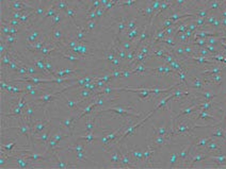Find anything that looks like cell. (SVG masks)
I'll return each mask as SVG.
<instances>
[{"label": "cell", "instance_id": "obj_45", "mask_svg": "<svg viewBox=\"0 0 226 169\" xmlns=\"http://www.w3.org/2000/svg\"><path fill=\"white\" fill-rule=\"evenodd\" d=\"M171 1H173V0H171Z\"/></svg>", "mask_w": 226, "mask_h": 169}, {"label": "cell", "instance_id": "obj_1", "mask_svg": "<svg viewBox=\"0 0 226 169\" xmlns=\"http://www.w3.org/2000/svg\"><path fill=\"white\" fill-rule=\"evenodd\" d=\"M155 112H156V110H155V108H154V110L151 111V112L147 113V114H146V116H145V117H143V118L141 119L140 121L136 122V123H132V124H131V126H129L127 129H125V131L122 133V135H121V137L117 139V141H115V144H114V145H118V144H122L123 141H124L125 139H126L127 137L129 136V135L133 134V133L136 132V130L139 128V127L143 126V124H144V122H145V121H147V119H149V118H151V115H153Z\"/></svg>", "mask_w": 226, "mask_h": 169}, {"label": "cell", "instance_id": "obj_3", "mask_svg": "<svg viewBox=\"0 0 226 169\" xmlns=\"http://www.w3.org/2000/svg\"><path fill=\"white\" fill-rule=\"evenodd\" d=\"M50 162L52 163V167L56 168H61V169H65V168H77L78 165L76 164H71L69 162H66L64 160H62L59 155V151H56V152L51 153L50 156L48 157L47 162Z\"/></svg>", "mask_w": 226, "mask_h": 169}, {"label": "cell", "instance_id": "obj_20", "mask_svg": "<svg viewBox=\"0 0 226 169\" xmlns=\"http://www.w3.org/2000/svg\"><path fill=\"white\" fill-rule=\"evenodd\" d=\"M56 52H57L58 54L61 55V57H63V59L68 60V61H71V63H74V64H77L78 62H80V61H81V60H83V59H82V57H78V55L73 54V53L63 52V51H56Z\"/></svg>", "mask_w": 226, "mask_h": 169}, {"label": "cell", "instance_id": "obj_35", "mask_svg": "<svg viewBox=\"0 0 226 169\" xmlns=\"http://www.w3.org/2000/svg\"><path fill=\"white\" fill-rule=\"evenodd\" d=\"M96 19V10H90L86 12V21L89 20H95Z\"/></svg>", "mask_w": 226, "mask_h": 169}, {"label": "cell", "instance_id": "obj_22", "mask_svg": "<svg viewBox=\"0 0 226 169\" xmlns=\"http://www.w3.org/2000/svg\"><path fill=\"white\" fill-rule=\"evenodd\" d=\"M195 95L197 97L203 98V101H212L216 97V95L210 90H202L200 93H195Z\"/></svg>", "mask_w": 226, "mask_h": 169}, {"label": "cell", "instance_id": "obj_12", "mask_svg": "<svg viewBox=\"0 0 226 169\" xmlns=\"http://www.w3.org/2000/svg\"><path fill=\"white\" fill-rule=\"evenodd\" d=\"M121 149L120 147L117 148H114L111 150V157H110V163L112 164V167L114 168H118V165H120L121 162Z\"/></svg>", "mask_w": 226, "mask_h": 169}, {"label": "cell", "instance_id": "obj_39", "mask_svg": "<svg viewBox=\"0 0 226 169\" xmlns=\"http://www.w3.org/2000/svg\"><path fill=\"white\" fill-rule=\"evenodd\" d=\"M105 14H106V10H105L104 6H100V8L96 9V18H100Z\"/></svg>", "mask_w": 226, "mask_h": 169}, {"label": "cell", "instance_id": "obj_5", "mask_svg": "<svg viewBox=\"0 0 226 169\" xmlns=\"http://www.w3.org/2000/svg\"><path fill=\"white\" fill-rule=\"evenodd\" d=\"M80 6H81V4L76 3V1H74V4H71V2L68 8L66 9L65 12H64L66 18H67L68 20H71L75 26H78V24H79L77 21V11Z\"/></svg>", "mask_w": 226, "mask_h": 169}, {"label": "cell", "instance_id": "obj_23", "mask_svg": "<svg viewBox=\"0 0 226 169\" xmlns=\"http://www.w3.org/2000/svg\"><path fill=\"white\" fill-rule=\"evenodd\" d=\"M169 124L167 123H162L160 126L156 127L153 124V129H154V132H155V135H161V136H165L167 133L169 132Z\"/></svg>", "mask_w": 226, "mask_h": 169}, {"label": "cell", "instance_id": "obj_7", "mask_svg": "<svg viewBox=\"0 0 226 169\" xmlns=\"http://www.w3.org/2000/svg\"><path fill=\"white\" fill-rule=\"evenodd\" d=\"M64 93H65V92H63L61 95H60V98H62V99H63V101L66 103V105H67V108H69V110L79 114V113L81 112V108H79V105H80V103H81V102H79L78 100H75L74 98H69L67 95H65Z\"/></svg>", "mask_w": 226, "mask_h": 169}, {"label": "cell", "instance_id": "obj_9", "mask_svg": "<svg viewBox=\"0 0 226 169\" xmlns=\"http://www.w3.org/2000/svg\"><path fill=\"white\" fill-rule=\"evenodd\" d=\"M221 147H222V145H221L218 141H216V138H213L207 144V146L205 147V149H204L203 151H205V152L220 154V153H222V151H221Z\"/></svg>", "mask_w": 226, "mask_h": 169}, {"label": "cell", "instance_id": "obj_43", "mask_svg": "<svg viewBox=\"0 0 226 169\" xmlns=\"http://www.w3.org/2000/svg\"><path fill=\"white\" fill-rule=\"evenodd\" d=\"M109 1L110 0H100V4H102V6H106L109 3Z\"/></svg>", "mask_w": 226, "mask_h": 169}, {"label": "cell", "instance_id": "obj_30", "mask_svg": "<svg viewBox=\"0 0 226 169\" xmlns=\"http://www.w3.org/2000/svg\"><path fill=\"white\" fill-rule=\"evenodd\" d=\"M206 84L204 83L201 79H198V78H195L194 79V81L192 82V84L190 85V87L194 88V90H203V87L205 86Z\"/></svg>", "mask_w": 226, "mask_h": 169}, {"label": "cell", "instance_id": "obj_40", "mask_svg": "<svg viewBox=\"0 0 226 169\" xmlns=\"http://www.w3.org/2000/svg\"><path fill=\"white\" fill-rule=\"evenodd\" d=\"M126 55H127V51L125 50L124 48H121L120 50H118V52H117V57H120V59L122 60V61H125V60H126Z\"/></svg>", "mask_w": 226, "mask_h": 169}, {"label": "cell", "instance_id": "obj_44", "mask_svg": "<svg viewBox=\"0 0 226 169\" xmlns=\"http://www.w3.org/2000/svg\"><path fill=\"white\" fill-rule=\"evenodd\" d=\"M225 115H226V112H225Z\"/></svg>", "mask_w": 226, "mask_h": 169}, {"label": "cell", "instance_id": "obj_21", "mask_svg": "<svg viewBox=\"0 0 226 169\" xmlns=\"http://www.w3.org/2000/svg\"><path fill=\"white\" fill-rule=\"evenodd\" d=\"M64 16H65L64 12H60V11H58L57 14L51 18V29L56 28L57 26H59V24H61L62 23H63L64 19H65V17Z\"/></svg>", "mask_w": 226, "mask_h": 169}, {"label": "cell", "instance_id": "obj_38", "mask_svg": "<svg viewBox=\"0 0 226 169\" xmlns=\"http://www.w3.org/2000/svg\"><path fill=\"white\" fill-rule=\"evenodd\" d=\"M205 48L207 49V50L209 51L210 53H213V54H216V53H219L218 48H216V46H213V45H210V44H206Z\"/></svg>", "mask_w": 226, "mask_h": 169}, {"label": "cell", "instance_id": "obj_42", "mask_svg": "<svg viewBox=\"0 0 226 169\" xmlns=\"http://www.w3.org/2000/svg\"><path fill=\"white\" fill-rule=\"evenodd\" d=\"M186 1H187V0H175V1H174V4H175L177 8H182V6H185Z\"/></svg>", "mask_w": 226, "mask_h": 169}, {"label": "cell", "instance_id": "obj_28", "mask_svg": "<svg viewBox=\"0 0 226 169\" xmlns=\"http://www.w3.org/2000/svg\"><path fill=\"white\" fill-rule=\"evenodd\" d=\"M170 167L171 168H177V165L179 163V152H172L170 155Z\"/></svg>", "mask_w": 226, "mask_h": 169}, {"label": "cell", "instance_id": "obj_27", "mask_svg": "<svg viewBox=\"0 0 226 169\" xmlns=\"http://www.w3.org/2000/svg\"><path fill=\"white\" fill-rule=\"evenodd\" d=\"M27 69H28L29 75H42V77H45V75L40 69H37L33 64H27Z\"/></svg>", "mask_w": 226, "mask_h": 169}, {"label": "cell", "instance_id": "obj_33", "mask_svg": "<svg viewBox=\"0 0 226 169\" xmlns=\"http://www.w3.org/2000/svg\"><path fill=\"white\" fill-rule=\"evenodd\" d=\"M218 18V16H216V14H210L208 15L207 17H206V21H205V24H204L203 27H207V26H212L214 23V20Z\"/></svg>", "mask_w": 226, "mask_h": 169}, {"label": "cell", "instance_id": "obj_19", "mask_svg": "<svg viewBox=\"0 0 226 169\" xmlns=\"http://www.w3.org/2000/svg\"><path fill=\"white\" fill-rule=\"evenodd\" d=\"M52 57H44V62H45V68L48 72L49 78H56V69L51 63Z\"/></svg>", "mask_w": 226, "mask_h": 169}, {"label": "cell", "instance_id": "obj_36", "mask_svg": "<svg viewBox=\"0 0 226 169\" xmlns=\"http://www.w3.org/2000/svg\"><path fill=\"white\" fill-rule=\"evenodd\" d=\"M136 27V17L130 19V20L127 23V27H126L127 32H128V31H130V30H132V29H135Z\"/></svg>", "mask_w": 226, "mask_h": 169}, {"label": "cell", "instance_id": "obj_29", "mask_svg": "<svg viewBox=\"0 0 226 169\" xmlns=\"http://www.w3.org/2000/svg\"><path fill=\"white\" fill-rule=\"evenodd\" d=\"M11 61H12V57H11L10 52L6 51L4 54L1 55V68L8 67L9 64L11 63Z\"/></svg>", "mask_w": 226, "mask_h": 169}, {"label": "cell", "instance_id": "obj_10", "mask_svg": "<svg viewBox=\"0 0 226 169\" xmlns=\"http://www.w3.org/2000/svg\"><path fill=\"white\" fill-rule=\"evenodd\" d=\"M74 136H77L76 137V139L77 141H86V145H90V144H93L95 141H97V139H99V137L97 136V135L94 134V132H91V133H83V134L81 135H74Z\"/></svg>", "mask_w": 226, "mask_h": 169}, {"label": "cell", "instance_id": "obj_31", "mask_svg": "<svg viewBox=\"0 0 226 169\" xmlns=\"http://www.w3.org/2000/svg\"><path fill=\"white\" fill-rule=\"evenodd\" d=\"M96 26H97V24H96V21L95 20H89V21H86V24L83 26V28H84V30H86V32H88V34H89V33L93 32V31L95 30Z\"/></svg>", "mask_w": 226, "mask_h": 169}, {"label": "cell", "instance_id": "obj_25", "mask_svg": "<svg viewBox=\"0 0 226 169\" xmlns=\"http://www.w3.org/2000/svg\"><path fill=\"white\" fill-rule=\"evenodd\" d=\"M1 39H3L4 43H6V45L8 46L9 49H11V50H12V49H15L14 46H15V43H16V41H17V39H16L15 35L9 34V35H6V36H1Z\"/></svg>", "mask_w": 226, "mask_h": 169}, {"label": "cell", "instance_id": "obj_37", "mask_svg": "<svg viewBox=\"0 0 226 169\" xmlns=\"http://www.w3.org/2000/svg\"><path fill=\"white\" fill-rule=\"evenodd\" d=\"M151 6H153L154 11H155V13H158L159 10H160V4H161L160 0H151Z\"/></svg>", "mask_w": 226, "mask_h": 169}, {"label": "cell", "instance_id": "obj_46", "mask_svg": "<svg viewBox=\"0 0 226 169\" xmlns=\"http://www.w3.org/2000/svg\"><path fill=\"white\" fill-rule=\"evenodd\" d=\"M187 1H189V0H187Z\"/></svg>", "mask_w": 226, "mask_h": 169}, {"label": "cell", "instance_id": "obj_4", "mask_svg": "<svg viewBox=\"0 0 226 169\" xmlns=\"http://www.w3.org/2000/svg\"><path fill=\"white\" fill-rule=\"evenodd\" d=\"M77 116H78V114H76V113L74 112L73 114H71V116L66 117V118H60V117H58L57 119L60 121V127H62L64 130H67L69 132L75 134L76 122L78 121Z\"/></svg>", "mask_w": 226, "mask_h": 169}, {"label": "cell", "instance_id": "obj_6", "mask_svg": "<svg viewBox=\"0 0 226 169\" xmlns=\"http://www.w3.org/2000/svg\"><path fill=\"white\" fill-rule=\"evenodd\" d=\"M51 129L52 128L49 127L48 129H46L45 131H43L42 133H40L39 135H36V136H34L33 138H31V143L46 146V144L48 143V141L51 137Z\"/></svg>", "mask_w": 226, "mask_h": 169}, {"label": "cell", "instance_id": "obj_41", "mask_svg": "<svg viewBox=\"0 0 226 169\" xmlns=\"http://www.w3.org/2000/svg\"><path fill=\"white\" fill-rule=\"evenodd\" d=\"M188 29L191 30V31H193V32H195V31L198 29V27L196 26V24L194 23L193 20H192V21H190V23H188Z\"/></svg>", "mask_w": 226, "mask_h": 169}, {"label": "cell", "instance_id": "obj_32", "mask_svg": "<svg viewBox=\"0 0 226 169\" xmlns=\"http://www.w3.org/2000/svg\"><path fill=\"white\" fill-rule=\"evenodd\" d=\"M118 42H120V44H121V47L124 48L126 51H130L133 49V46L130 41H121V39H118Z\"/></svg>", "mask_w": 226, "mask_h": 169}, {"label": "cell", "instance_id": "obj_2", "mask_svg": "<svg viewBox=\"0 0 226 169\" xmlns=\"http://www.w3.org/2000/svg\"><path fill=\"white\" fill-rule=\"evenodd\" d=\"M44 110V118L41 120H33L32 122V132H31V138H33L34 136L39 135L40 133H42L43 131H45L46 129H48L49 127H51V120L49 118V116H47V111L45 108Z\"/></svg>", "mask_w": 226, "mask_h": 169}, {"label": "cell", "instance_id": "obj_16", "mask_svg": "<svg viewBox=\"0 0 226 169\" xmlns=\"http://www.w3.org/2000/svg\"><path fill=\"white\" fill-rule=\"evenodd\" d=\"M86 143H80V141H77L76 139V143L74 145H67V151L69 152H82V151H86Z\"/></svg>", "mask_w": 226, "mask_h": 169}, {"label": "cell", "instance_id": "obj_8", "mask_svg": "<svg viewBox=\"0 0 226 169\" xmlns=\"http://www.w3.org/2000/svg\"><path fill=\"white\" fill-rule=\"evenodd\" d=\"M80 72L84 73L86 70L78 69V68H65V69L58 68V69L56 70V77L64 78V77H68V75H79Z\"/></svg>", "mask_w": 226, "mask_h": 169}, {"label": "cell", "instance_id": "obj_24", "mask_svg": "<svg viewBox=\"0 0 226 169\" xmlns=\"http://www.w3.org/2000/svg\"><path fill=\"white\" fill-rule=\"evenodd\" d=\"M222 70H223V66L214 65V66H212V67L205 69L204 72H202L201 75H216V73H221Z\"/></svg>", "mask_w": 226, "mask_h": 169}, {"label": "cell", "instance_id": "obj_34", "mask_svg": "<svg viewBox=\"0 0 226 169\" xmlns=\"http://www.w3.org/2000/svg\"><path fill=\"white\" fill-rule=\"evenodd\" d=\"M10 24L1 21V36H6V35L10 34Z\"/></svg>", "mask_w": 226, "mask_h": 169}, {"label": "cell", "instance_id": "obj_14", "mask_svg": "<svg viewBox=\"0 0 226 169\" xmlns=\"http://www.w3.org/2000/svg\"><path fill=\"white\" fill-rule=\"evenodd\" d=\"M127 148H128L129 154H130V156L135 160L136 163H139V162L143 161V151H142V149H140L139 147H136V146H135L133 148H129V147L127 146Z\"/></svg>", "mask_w": 226, "mask_h": 169}, {"label": "cell", "instance_id": "obj_13", "mask_svg": "<svg viewBox=\"0 0 226 169\" xmlns=\"http://www.w3.org/2000/svg\"><path fill=\"white\" fill-rule=\"evenodd\" d=\"M95 108H97V104H96V102H95V101H92L90 104H88V105L86 106V108H82L81 112H80L79 114H78L77 119H78V120H79V119L86 117V116H88V115H91L92 113L94 112Z\"/></svg>", "mask_w": 226, "mask_h": 169}, {"label": "cell", "instance_id": "obj_15", "mask_svg": "<svg viewBox=\"0 0 226 169\" xmlns=\"http://www.w3.org/2000/svg\"><path fill=\"white\" fill-rule=\"evenodd\" d=\"M211 139H213L212 136H208V137H196V141L193 143V146L195 147L197 150L203 151L205 149V147L207 146V144L209 143Z\"/></svg>", "mask_w": 226, "mask_h": 169}, {"label": "cell", "instance_id": "obj_26", "mask_svg": "<svg viewBox=\"0 0 226 169\" xmlns=\"http://www.w3.org/2000/svg\"><path fill=\"white\" fill-rule=\"evenodd\" d=\"M69 3H71L69 0H56V6H57V10L60 12H65Z\"/></svg>", "mask_w": 226, "mask_h": 169}, {"label": "cell", "instance_id": "obj_18", "mask_svg": "<svg viewBox=\"0 0 226 169\" xmlns=\"http://www.w3.org/2000/svg\"><path fill=\"white\" fill-rule=\"evenodd\" d=\"M197 112H200V114H198V116L196 117V120H205V121H209V122H210V120L218 121V119H216L214 116H212V115H210V113H208V111L200 110V111H197ZM211 124L216 127V124H213V123H211Z\"/></svg>", "mask_w": 226, "mask_h": 169}, {"label": "cell", "instance_id": "obj_17", "mask_svg": "<svg viewBox=\"0 0 226 169\" xmlns=\"http://www.w3.org/2000/svg\"><path fill=\"white\" fill-rule=\"evenodd\" d=\"M18 146L16 144V138H11V141L9 143H1L0 146V151H4V152L11 153L13 150H15V148Z\"/></svg>", "mask_w": 226, "mask_h": 169}, {"label": "cell", "instance_id": "obj_11", "mask_svg": "<svg viewBox=\"0 0 226 169\" xmlns=\"http://www.w3.org/2000/svg\"><path fill=\"white\" fill-rule=\"evenodd\" d=\"M94 93L93 90H86V88H83V87H80V90L77 93V95H76V97H77V100L79 102H83L86 101V100L88 99H92L94 96Z\"/></svg>", "mask_w": 226, "mask_h": 169}]
</instances>
